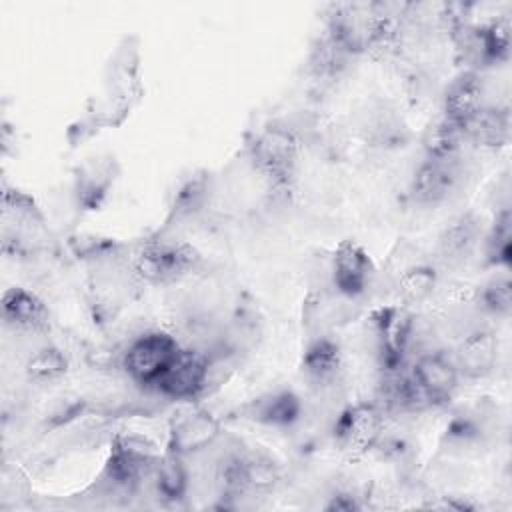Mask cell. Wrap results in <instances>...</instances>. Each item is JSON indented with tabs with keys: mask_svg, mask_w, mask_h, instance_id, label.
Wrapping results in <instances>:
<instances>
[{
	"mask_svg": "<svg viewBox=\"0 0 512 512\" xmlns=\"http://www.w3.org/2000/svg\"><path fill=\"white\" fill-rule=\"evenodd\" d=\"M200 264L198 250L182 240H154L140 248L134 272L148 284H172L192 274Z\"/></svg>",
	"mask_w": 512,
	"mask_h": 512,
	"instance_id": "6da1fadb",
	"label": "cell"
},
{
	"mask_svg": "<svg viewBox=\"0 0 512 512\" xmlns=\"http://www.w3.org/2000/svg\"><path fill=\"white\" fill-rule=\"evenodd\" d=\"M298 150V140L288 128L268 126L252 144V162L272 186L286 188L294 180Z\"/></svg>",
	"mask_w": 512,
	"mask_h": 512,
	"instance_id": "7a4b0ae2",
	"label": "cell"
},
{
	"mask_svg": "<svg viewBox=\"0 0 512 512\" xmlns=\"http://www.w3.org/2000/svg\"><path fill=\"white\" fill-rule=\"evenodd\" d=\"M178 350L180 346L170 334L162 330H152L138 336L128 346L122 366L136 384L154 386L164 370L170 366Z\"/></svg>",
	"mask_w": 512,
	"mask_h": 512,
	"instance_id": "3957f363",
	"label": "cell"
},
{
	"mask_svg": "<svg viewBox=\"0 0 512 512\" xmlns=\"http://www.w3.org/2000/svg\"><path fill=\"white\" fill-rule=\"evenodd\" d=\"M208 358L190 348H180L154 388L170 400H192L208 384Z\"/></svg>",
	"mask_w": 512,
	"mask_h": 512,
	"instance_id": "277c9868",
	"label": "cell"
},
{
	"mask_svg": "<svg viewBox=\"0 0 512 512\" xmlns=\"http://www.w3.org/2000/svg\"><path fill=\"white\" fill-rule=\"evenodd\" d=\"M460 182L458 158H426L414 172L410 196L416 204L436 206L456 190Z\"/></svg>",
	"mask_w": 512,
	"mask_h": 512,
	"instance_id": "5b68a950",
	"label": "cell"
},
{
	"mask_svg": "<svg viewBox=\"0 0 512 512\" xmlns=\"http://www.w3.org/2000/svg\"><path fill=\"white\" fill-rule=\"evenodd\" d=\"M374 276V264L368 252L354 240H342L332 256L334 288L348 298L362 296Z\"/></svg>",
	"mask_w": 512,
	"mask_h": 512,
	"instance_id": "8992f818",
	"label": "cell"
},
{
	"mask_svg": "<svg viewBox=\"0 0 512 512\" xmlns=\"http://www.w3.org/2000/svg\"><path fill=\"white\" fill-rule=\"evenodd\" d=\"M464 56L478 66L504 62L510 52V24L508 18H496L480 26L462 30Z\"/></svg>",
	"mask_w": 512,
	"mask_h": 512,
	"instance_id": "52a82bcc",
	"label": "cell"
},
{
	"mask_svg": "<svg viewBox=\"0 0 512 512\" xmlns=\"http://www.w3.org/2000/svg\"><path fill=\"white\" fill-rule=\"evenodd\" d=\"M412 378L420 388L422 396L426 398V402L438 404V402H446L454 394L458 386L460 370L456 362L446 354L430 352L418 358L412 370Z\"/></svg>",
	"mask_w": 512,
	"mask_h": 512,
	"instance_id": "ba28073f",
	"label": "cell"
},
{
	"mask_svg": "<svg viewBox=\"0 0 512 512\" xmlns=\"http://www.w3.org/2000/svg\"><path fill=\"white\" fill-rule=\"evenodd\" d=\"M382 430V414L372 404L346 408L336 422V436L350 450H368Z\"/></svg>",
	"mask_w": 512,
	"mask_h": 512,
	"instance_id": "9c48e42d",
	"label": "cell"
},
{
	"mask_svg": "<svg viewBox=\"0 0 512 512\" xmlns=\"http://www.w3.org/2000/svg\"><path fill=\"white\" fill-rule=\"evenodd\" d=\"M2 318L12 328L40 332L48 328L50 312L36 294L14 286L2 296Z\"/></svg>",
	"mask_w": 512,
	"mask_h": 512,
	"instance_id": "30bf717a",
	"label": "cell"
},
{
	"mask_svg": "<svg viewBox=\"0 0 512 512\" xmlns=\"http://www.w3.org/2000/svg\"><path fill=\"white\" fill-rule=\"evenodd\" d=\"M484 108V84L476 72H464L446 90L444 118L462 128Z\"/></svg>",
	"mask_w": 512,
	"mask_h": 512,
	"instance_id": "8fae6325",
	"label": "cell"
},
{
	"mask_svg": "<svg viewBox=\"0 0 512 512\" xmlns=\"http://www.w3.org/2000/svg\"><path fill=\"white\" fill-rule=\"evenodd\" d=\"M150 462L152 454L144 442L138 438H116L106 470L112 482L120 486H132L138 482Z\"/></svg>",
	"mask_w": 512,
	"mask_h": 512,
	"instance_id": "7c38bea8",
	"label": "cell"
},
{
	"mask_svg": "<svg viewBox=\"0 0 512 512\" xmlns=\"http://www.w3.org/2000/svg\"><path fill=\"white\" fill-rule=\"evenodd\" d=\"M302 414V402L292 390H276L260 396L248 406V416L260 424L286 428Z\"/></svg>",
	"mask_w": 512,
	"mask_h": 512,
	"instance_id": "4fadbf2b",
	"label": "cell"
},
{
	"mask_svg": "<svg viewBox=\"0 0 512 512\" xmlns=\"http://www.w3.org/2000/svg\"><path fill=\"white\" fill-rule=\"evenodd\" d=\"M478 240H480V222L472 214H462L442 230L438 240V250L442 260L450 264H460L470 258Z\"/></svg>",
	"mask_w": 512,
	"mask_h": 512,
	"instance_id": "5bb4252c",
	"label": "cell"
},
{
	"mask_svg": "<svg viewBox=\"0 0 512 512\" xmlns=\"http://www.w3.org/2000/svg\"><path fill=\"white\" fill-rule=\"evenodd\" d=\"M342 368V352L336 340L320 336L312 340L302 356V372L314 384H328Z\"/></svg>",
	"mask_w": 512,
	"mask_h": 512,
	"instance_id": "9a60e30c",
	"label": "cell"
},
{
	"mask_svg": "<svg viewBox=\"0 0 512 512\" xmlns=\"http://www.w3.org/2000/svg\"><path fill=\"white\" fill-rule=\"evenodd\" d=\"M220 432V424L208 412H194L178 420L172 428V452L184 454L200 450L214 442Z\"/></svg>",
	"mask_w": 512,
	"mask_h": 512,
	"instance_id": "2e32d148",
	"label": "cell"
},
{
	"mask_svg": "<svg viewBox=\"0 0 512 512\" xmlns=\"http://www.w3.org/2000/svg\"><path fill=\"white\" fill-rule=\"evenodd\" d=\"M496 340L494 334L488 330H476L464 338L458 350L456 366L460 374L466 376H484L492 370L496 362Z\"/></svg>",
	"mask_w": 512,
	"mask_h": 512,
	"instance_id": "e0dca14e",
	"label": "cell"
},
{
	"mask_svg": "<svg viewBox=\"0 0 512 512\" xmlns=\"http://www.w3.org/2000/svg\"><path fill=\"white\" fill-rule=\"evenodd\" d=\"M466 140L486 148L504 146L510 138V118L508 112L502 108L484 106L466 126H464Z\"/></svg>",
	"mask_w": 512,
	"mask_h": 512,
	"instance_id": "ac0fdd59",
	"label": "cell"
},
{
	"mask_svg": "<svg viewBox=\"0 0 512 512\" xmlns=\"http://www.w3.org/2000/svg\"><path fill=\"white\" fill-rule=\"evenodd\" d=\"M464 140V128L442 116L424 134L426 158H458Z\"/></svg>",
	"mask_w": 512,
	"mask_h": 512,
	"instance_id": "d6986e66",
	"label": "cell"
},
{
	"mask_svg": "<svg viewBox=\"0 0 512 512\" xmlns=\"http://www.w3.org/2000/svg\"><path fill=\"white\" fill-rule=\"evenodd\" d=\"M26 376L30 382L36 384H46L62 378L68 370V360L62 354V350L54 346H44L36 350L28 360H26Z\"/></svg>",
	"mask_w": 512,
	"mask_h": 512,
	"instance_id": "ffe728a7",
	"label": "cell"
},
{
	"mask_svg": "<svg viewBox=\"0 0 512 512\" xmlns=\"http://www.w3.org/2000/svg\"><path fill=\"white\" fill-rule=\"evenodd\" d=\"M188 486V474L180 462V454L172 452L158 464L156 470V490L166 500H178L184 496Z\"/></svg>",
	"mask_w": 512,
	"mask_h": 512,
	"instance_id": "44dd1931",
	"label": "cell"
},
{
	"mask_svg": "<svg viewBox=\"0 0 512 512\" xmlns=\"http://www.w3.org/2000/svg\"><path fill=\"white\" fill-rule=\"evenodd\" d=\"M486 256L494 266H508L512 256V218L508 210H502L486 238Z\"/></svg>",
	"mask_w": 512,
	"mask_h": 512,
	"instance_id": "7402d4cb",
	"label": "cell"
},
{
	"mask_svg": "<svg viewBox=\"0 0 512 512\" xmlns=\"http://www.w3.org/2000/svg\"><path fill=\"white\" fill-rule=\"evenodd\" d=\"M436 280V270L432 266L418 264L404 270V274L398 278V290L404 300L420 302L432 294Z\"/></svg>",
	"mask_w": 512,
	"mask_h": 512,
	"instance_id": "603a6c76",
	"label": "cell"
},
{
	"mask_svg": "<svg viewBox=\"0 0 512 512\" xmlns=\"http://www.w3.org/2000/svg\"><path fill=\"white\" fill-rule=\"evenodd\" d=\"M218 486L224 496H240L248 490L246 482V456L242 454H228L216 474Z\"/></svg>",
	"mask_w": 512,
	"mask_h": 512,
	"instance_id": "cb8c5ba5",
	"label": "cell"
},
{
	"mask_svg": "<svg viewBox=\"0 0 512 512\" xmlns=\"http://www.w3.org/2000/svg\"><path fill=\"white\" fill-rule=\"evenodd\" d=\"M480 302L482 308L496 314V316H508L512 310V284L506 276L490 280L480 290Z\"/></svg>",
	"mask_w": 512,
	"mask_h": 512,
	"instance_id": "d4e9b609",
	"label": "cell"
},
{
	"mask_svg": "<svg viewBox=\"0 0 512 512\" xmlns=\"http://www.w3.org/2000/svg\"><path fill=\"white\" fill-rule=\"evenodd\" d=\"M278 466L268 456H246V482L248 490H270L278 482Z\"/></svg>",
	"mask_w": 512,
	"mask_h": 512,
	"instance_id": "484cf974",
	"label": "cell"
}]
</instances>
